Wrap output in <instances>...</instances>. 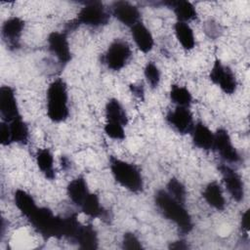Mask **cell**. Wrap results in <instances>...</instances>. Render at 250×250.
<instances>
[{
    "label": "cell",
    "mask_w": 250,
    "mask_h": 250,
    "mask_svg": "<svg viewBox=\"0 0 250 250\" xmlns=\"http://www.w3.org/2000/svg\"><path fill=\"white\" fill-rule=\"evenodd\" d=\"M154 201L161 214L167 220L173 222L182 233H188L192 229L193 223L184 205L185 203L178 201L164 189L155 192Z\"/></svg>",
    "instance_id": "1"
},
{
    "label": "cell",
    "mask_w": 250,
    "mask_h": 250,
    "mask_svg": "<svg viewBox=\"0 0 250 250\" xmlns=\"http://www.w3.org/2000/svg\"><path fill=\"white\" fill-rule=\"evenodd\" d=\"M47 115L53 122L60 123L68 117V95L65 82L58 78L47 90Z\"/></svg>",
    "instance_id": "2"
},
{
    "label": "cell",
    "mask_w": 250,
    "mask_h": 250,
    "mask_svg": "<svg viewBox=\"0 0 250 250\" xmlns=\"http://www.w3.org/2000/svg\"><path fill=\"white\" fill-rule=\"evenodd\" d=\"M109 166L114 180L132 192H140L144 188V180L139 168L127 161L111 156Z\"/></svg>",
    "instance_id": "3"
},
{
    "label": "cell",
    "mask_w": 250,
    "mask_h": 250,
    "mask_svg": "<svg viewBox=\"0 0 250 250\" xmlns=\"http://www.w3.org/2000/svg\"><path fill=\"white\" fill-rule=\"evenodd\" d=\"M27 220L45 238L62 237L63 218L55 216L50 209L46 207H37Z\"/></svg>",
    "instance_id": "4"
},
{
    "label": "cell",
    "mask_w": 250,
    "mask_h": 250,
    "mask_svg": "<svg viewBox=\"0 0 250 250\" xmlns=\"http://www.w3.org/2000/svg\"><path fill=\"white\" fill-rule=\"evenodd\" d=\"M75 21L78 24L99 27L105 25L108 22L109 14L102 2L92 1L86 3L80 9Z\"/></svg>",
    "instance_id": "5"
},
{
    "label": "cell",
    "mask_w": 250,
    "mask_h": 250,
    "mask_svg": "<svg viewBox=\"0 0 250 250\" xmlns=\"http://www.w3.org/2000/svg\"><path fill=\"white\" fill-rule=\"evenodd\" d=\"M131 48L126 42L115 40L108 46L103 61L107 68L118 71L127 64L131 58Z\"/></svg>",
    "instance_id": "6"
},
{
    "label": "cell",
    "mask_w": 250,
    "mask_h": 250,
    "mask_svg": "<svg viewBox=\"0 0 250 250\" xmlns=\"http://www.w3.org/2000/svg\"><path fill=\"white\" fill-rule=\"evenodd\" d=\"M209 78L228 95L233 94L236 90L237 82L232 70L229 66L224 65L220 60H216L214 62Z\"/></svg>",
    "instance_id": "7"
},
{
    "label": "cell",
    "mask_w": 250,
    "mask_h": 250,
    "mask_svg": "<svg viewBox=\"0 0 250 250\" xmlns=\"http://www.w3.org/2000/svg\"><path fill=\"white\" fill-rule=\"evenodd\" d=\"M213 148L218 151L221 158L226 162L236 163L240 160V155L232 145L228 131L223 128L218 129L214 134Z\"/></svg>",
    "instance_id": "8"
},
{
    "label": "cell",
    "mask_w": 250,
    "mask_h": 250,
    "mask_svg": "<svg viewBox=\"0 0 250 250\" xmlns=\"http://www.w3.org/2000/svg\"><path fill=\"white\" fill-rule=\"evenodd\" d=\"M47 42L50 52L57 58L61 64H66L70 62L71 52L65 32H51Z\"/></svg>",
    "instance_id": "9"
},
{
    "label": "cell",
    "mask_w": 250,
    "mask_h": 250,
    "mask_svg": "<svg viewBox=\"0 0 250 250\" xmlns=\"http://www.w3.org/2000/svg\"><path fill=\"white\" fill-rule=\"evenodd\" d=\"M0 113L3 121L10 123L20 117L15 91L10 86L0 88Z\"/></svg>",
    "instance_id": "10"
},
{
    "label": "cell",
    "mask_w": 250,
    "mask_h": 250,
    "mask_svg": "<svg viewBox=\"0 0 250 250\" xmlns=\"http://www.w3.org/2000/svg\"><path fill=\"white\" fill-rule=\"evenodd\" d=\"M166 120L178 133L183 135L191 133L194 126L190 110L184 106H177L174 110L169 111Z\"/></svg>",
    "instance_id": "11"
},
{
    "label": "cell",
    "mask_w": 250,
    "mask_h": 250,
    "mask_svg": "<svg viewBox=\"0 0 250 250\" xmlns=\"http://www.w3.org/2000/svg\"><path fill=\"white\" fill-rule=\"evenodd\" d=\"M223 181L232 199L239 202L244 197V187L241 177L237 172L226 164L219 165Z\"/></svg>",
    "instance_id": "12"
},
{
    "label": "cell",
    "mask_w": 250,
    "mask_h": 250,
    "mask_svg": "<svg viewBox=\"0 0 250 250\" xmlns=\"http://www.w3.org/2000/svg\"><path fill=\"white\" fill-rule=\"evenodd\" d=\"M24 28V21L19 17H11L2 25V37L11 50L20 47V39Z\"/></svg>",
    "instance_id": "13"
},
{
    "label": "cell",
    "mask_w": 250,
    "mask_h": 250,
    "mask_svg": "<svg viewBox=\"0 0 250 250\" xmlns=\"http://www.w3.org/2000/svg\"><path fill=\"white\" fill-rule=\"evenodd\" d=\"M111 13L117 21L130 27L140 21L141 14L139 9L127 1L114 2L111 6Z\"/></svg>",
    "instance_id": "14"
},
{
    "label": "cell",
    "mask_w": 250,
    "mask_h": 250,
    "mask_svg": "<svg viewBox=\"0 0 250 250\" xmlns=\"http://www.w3.org/2000/svg\"><path fill=\"white\" fill-rule=\"evenodd\" d=\"M132 37L138 47L143 53H148L153 48V37L149 29L141 21L137 22L131 27Z\"/></svg>",
    "instance_id": "15"
},
{
    "label": "cell",
    "mask_w": 250,
    "mask_h": 250,
    "mask_svg": "<svg viewBox=\"0 0 250 250\" xmlns=\"http://www.w3.org/2000/svg\"><path fill=\"white\" fill-rule=\"evenodd\" d=\"M193 145L201 149L209 150L213 148L214 133L202 122L194 124L191 131Z\"/></svg>",
    "instance_id": "16"
},
{
    "label": "cell",
    "mask_w": 250,
    "mask_h": 250,
    "mask_svg": "<svg viewBox=\"0 0 250 250\" xmlns=\"http://www.w3.org/2000/svg\"><path fill=\"white\" fill-rule=\"evenodd\" d=\"M80 208L84 214L91 218H100L104 221L109 220L110 218L109 213L101 205L98 195L92 192L88 193V195L80 205Z\"/></svg>",
    "instance_id": "17"
},
{
    "label": "cell",
    "mask_w": 250,
    "mask_h": 250,
    "mask_svg": "<svg viewBox=\"0 0 250 250\" xmlns=\"http://www.w3.org/2000/svg\"><path fill=\"white\" fill-rule=\"evenodd\" d=\"M164 5H167L174 11L178 21L187 22L189 21H193L197 17V13L195 7L192 3L186 0H178V1H167L164 2Z\"/></svg>",
    "instance_id": "18"
},
{
    "label": "cell",
    "mask_w": 250,
    "mask_h": 250,
    "mask_svg": "<svg viewBox=\"0 0 250 250\" xmlns=\"http://www.w3.org/2000/svg\"><path fill=\"white\" fill-rule=\"evenodd\" d=\"M202 196L205 199V201L208 203V205H210L214 209L218 211H222L225 209L226 200L223 194L222 188L217 182L209 183L204 188Z\"/></svg>",
    "instance_id": "19"
},
{
    "label": "cell",
    "mask_w": 250,
    "mask_h": 250,
    "mask_svg": "<svg viewBox=\"0 0 250 250\" xmlns=\"http://www.w3.org/2000/svg\"><path fill=\"white\" fill-rule=\"evenodd\" d=\"M72 242L78 244L81 249H96L98 248V234L92 225H81Z\"/></svg>",
    "instance_id": "20"
},
{
    "label": "cell",
    "mask_w": 250,
    "mask_h": 250,
    "mask_svg": "<svg viewBox=\"0 0 250 250\" xmlns=\"http://www.w3.org/2000/svg\"><path fill=\"white\" fill-rule=\"evenodd\" d=\"M66 190L70 200L78 207H80V205L82 204V202L84 201L88 193L90 192L87 182L82 177H78L72 180L67 185Z\"/></svg>",
    "instance_id": "21"
},
{
    "label": "cell",
    "mask_w": 250,
    "mask_h": 250,
    "mask_svg": "<svg viewBox=\"0 0 250 250\" xmlns=\"http://www.w3.org/2000/svg\"><path fill=\"white\" fill-rule=\"evenodd\" d=\"M106 122H115L123 126L128 123V116L122 104L116 99H110L105 104Z\"/></svg>",
    "instance_id": "22"
},
{
    "label": "cell",
    "mask_w": 250,
    "mask_h": 250,
    "mask_svg": "<svg viewBox=\"0 0 250 250\" xmlns=\"http://www.w3.org/2000/svg\"><path fill=\"white\" fill-rule=\"evenodd\" d=\"M36 164L42 174L48 180H54L56 177L54 169V157L48 148H40L36 152Z\"/></svg>",
    "instance_id": "23"
},
{
    "label": "cell",
    "mask_w": 250,
    "mask_h": 250,
    "mask_svg": "<svg viewBox=\"0 0 250 250\" xmlns=\"http://www.w3.org/2000/svg\"><path fill=\"white\" fill-rule=\"evenodd\" d=\"M174 30H175V35L182 45V47L189 51L194 48L195 45V38L192 29L187 22H182V21H177L174 25Z\"/></svg>",
    "instance_id": "24"
},
{
    "label": "cell",
    "mask_w": 250,
    "mask_h": 250,
    "mask_svg": "<svg viewBox=\"0 0 250 250\" xmlns=\"http://www.w3.org/2000/svg\"><path fill=\"white\" fill-rule=\"evenodd\" d=\"M14 201L19 211L26 218H28L31 213L38 207L33 197L28 192L22 189H17L15 191Z\"/></svg>",
    "instance_id": "25"
},
{
    "label": "cell",
    "mask_w": 250,
    "mask_h": 250,
    "mask_svg": "<svg viewBox=\"0 0 250 250\" xmlns=\"http://www.w3.org/2000/svg\"><path fill=\"white\" fill-rule=\"evenodd\" d=\"M8 124L10 127L12 143L25 145L28 142L29 133L28 127L22 120V118L20 116Z\"/></svg>",
    "instance_id": "26"
},
{
    "label": "cell",
    "mask_w": 250,
    "mask_h": 250,
    "mask_svg": "<svg viewBox=\"0 0 250 250\" xmlns=\"http://www.w3.org/2000/svg\"><path fill=\"white\" fill-rule=\"evenodd\" d=\"M170 99L177 104V106L188 107L192 102V96L190 92L184 86L172 85L170 90Z\"/></svg>",
    "instance_id": "27"
},
{
    "label": "cell",
    "mask_w": 250,
    "mask_h": 250,
    "mask_svg": "<svg viewBox=\"0 0 250 250\" xmlns=\"http://www.w3.org/2000/svg\"><path fill=\"white\" fill-rule=\"evenodd\" d=\"M172 197L177 199L178 201L185 203L187 197V190L185 186L176 178H172L169 180L167 184V190H166Z\"/></svg>",
    "instance_id": "28"
},
{
    "label": "cell",
    "mask_w": 250,
    "mask_h": 250,
    "mask_svg": "<svg viewBox=\"0 0 250 250\" xmlns=\"http://www.w3.org/2000/svg\"><path fill=\"white\" fill-rule=\"evenodd\" d=\"M144 74L151 88H156L158 86L160 82V71L154 62H149L146 64Z\"/></svg>",
    "instance_id": "29"
},
{
    "label": "cell",
    "mask_w": 250,
    "mask_h": 250,
    "mask_svg": "<svg viewBox=\"0 0 250 250\" xmlns=\"http://www.w3.org/2000/svg\"><path fill=\"white\" fill-rule=\"evenodd\" d=\"M104 129L105 134L113 140H123V139H125L124 126L119 124V123L106 122Z\"/></svg>",
    "instance_id": "30"
},
{
    "label": "cell",
    "mask_w": 250,
    "mask_h": 250,
    "mask_svg": "<svg viewBox=\"0 0 250 250\" xmlns=\"http://www.w3.org/2000/svg\"><path fill=\"white\" fill-rule=\"evenodd\" d=\"M122 248L127 250H136L142 249V244L139 238L133 232H126L123 235L122 239Z\"/></svg>",
    "instance_id": "31"
},
{
    "label": "cell",
    "mask_w": 250,
    "mask_h": 250,
    "mask_svg": "<svg viewBox=\"0 0 250 250\" xmlns=\"http://www.w3.org/2000/svg\"><path fill=\"white\" fill-rule=\"evenodd\" d=\"M0 143L2 146H10L12 144L10 127L5 121L0 123Z\"/></svg>",
    "instance_id": "32"
},
{
    "label": "cell",
    "mask_w": 250,
    "mask_h": 250,
    "mask_svg": "<svg viewBox=\"0 0 250 250\" xmlns=\"http://www.w3.org/2000/svg\"><path fill=\"white\" fill-rule=\"evenodd\" d=\"M205 30H206V33H207L210 37H212V38H214V37H216V36H219L220 28H219V26H218L215 22L210 21L209 23H207V26L205 27Z\"/></svg>",
    "instance_id": "33"
},
{
    "label": "cell",
    "mask_w": 250,
    "mask_h": 250,
    "mask_svg": "<svg viewBox=\"0 0 250 250\" xmlns=\"http://www.w3.org/2000/svg\"><path fill=\"white\" fill-rule=\"evenodd\" d=\"M188 248V243L185 240H176L174 242H171L169 245V249L173 250H186Z\"/></svg>",
    "instance_id": "34"
},
{
    "label": "cell",
    "mask_w": 250,
    "mask_h": 250,
    "mask_svg": "<svg viewBox=\"0 0 250 250\" xmlns=\"http://www.w3.org/2000/svg\"><path fill=\"white\" fill-rule=\"evenodd\" d=\"M130 90L132 94L138 98H143L144 96V88L141 85H136V84H131L130 85Z\"/></svg>",
    "instance_id": "35"
},
{
    "label": "cell",
    "mask_w": 250,
    "mask_h": 250,
    "mask_svg": "<svg viewBox=\"0 0 250 250\" xmlns=\"http://www.w3.org/2000/svg\"><path fill=\"white\" fill-rule=\"evenodd\" d=\"M249 210L245 211L241 217V228L248 233L249 231Z\"/></svg>",
    "instance_id": "36"
}]
</instances>
